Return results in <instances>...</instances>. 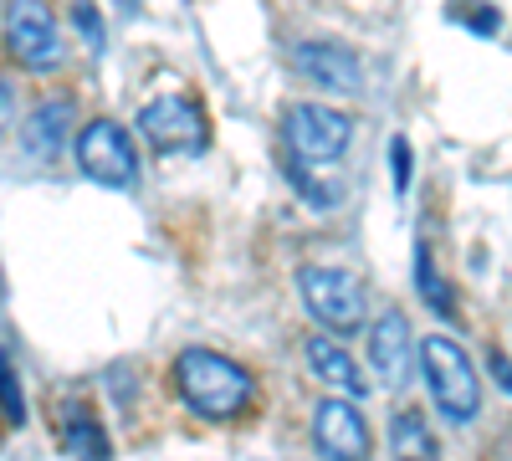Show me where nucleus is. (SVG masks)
Instances as JSON below:
<instances>
[{
  "label": "nucleus",
  "mask_w": 512,
  "mask_h": 461,
  "mask_svg": "<svg viewBox=\"0 0 512 461\" xmlns=\"http://www.w3.org/2000/svg\"><path fill=\"white\" fill-rule=\"evenodd\" d=\"M390 159H395V190H405V185H410V144L395 139V144H390Z\"/></svg>",
  "instance_id": "18"
},
{
  "label": "nucleus",
  "mask_w": 512,
  "mask_h": 461,
  "mask_svg": "<svg viewBox=\"0 0 512 461\" xmlns=\"http://www.w3.org/2000/svg\"><path fill=\"white\" fill-rule=\"evenodd\" d=\"M72 98H47V103H36L31 118L21 123V144L31 159H57L67 134H72Z\"/></svg>",
  "instance_id": "11"
},
{
  "label": "nucleus",
  "mask_w": 512,
  "mask_h": 461,
  "mask_svg": "<svg viewBox=\"0 0 512 461\" xmlns=\"http://www.w3.org/2000/svg\"><path fill=\"white\" fill-rule=\"evenodd\" d=\"M303 359H308V369H313V380H323L333 395H349V400H354V395L369 390V380H364V369L354 364V354H344L333 339H323V333L303 344Z\"/></svg>",
  "instance_id": "12"
},
{
  "label": "nucleus",
  "mask_w": 512,
  "mask_h": 461,
  "mask_svg": "<svg viewBox=\"0 0 512 461\" xmlns=\"http://www.w3.org/2000/svg\"><path fill=\"white\" fill-rule=\"evenodd\" d=\"M390 446H395V461H441L436 436H431V426H425L420 410H395Z\"/></svg>",
  "instance_id": "13"
},
{
  "label": "nucleus",
  "mask_w": 512,
  "mask_h": 461,
  "mask_svg": "<svg viewBox=\"0 0 512 461\" xmlns=\"http://www.w3.org/2000/svg\"><path fill=\"white\" fill-rule=\"evenodd\" d=\"M6 118H11V88L0 82V129H6Z\"/></svg>",
  "instance_id": "21"
},
{
  "label": "nucleus",
  "mask_w": 512,
  "mask_h": 461,
  "mask_svg": "<svg viewBox=\"0 0 512 461\" xmlns=\"http://www.w3.org/2000/svg\"><path fill=\"white\" fill-rule=\"evenodd\" d=\"M72 21H77L82 36H88V47L98 52V47H103V21H98V11H93V0H72Z\"/></svg>",
  "instance_id": "17"
},
{
  "label": "nucleus",
  "mask_w": 512,
  "mask_h": 461,
  "mask_svg": "<svg viewBox=\"0 0 512 461\" xmlns=\"http://www.w3.org/2000/svg\"><path fill=\"white\" fill-rule=\"evenodd\" d=\"M420 369H425V385H431V395H436L446 421H456V426L477 421L482 385H477V369H472V359H466L461 344L441 339V333H436V339H425L420 344Z\"/></svg>",
  "instance_id": "2"
},
{
  "label": "nucleus",
  "mask_w": 512,
  "mask_h": 461,
  "mask_svg": "<svg viewBox=\"0 0 512 461\" xmlns=\"http://www.w3.org/2000/svg\"><path fill=\"white\" fill-rule=\"evenodd\" d=\"M492 374H497L502 390H512V359H507V354H492Z\"/></svg>",
  "instance_id": "20"
},
{
  "label": "nucleus",
  "mask_w": 512,
  "mask_h": 461,
  "mask_svg": "<svg viewBox=\"0 0 512 461\" xmlns=\"http://www.w3.org/2000/svg\"><path fill=\"white\" fill-rule=\"evenodd\" d=\"M349 139H354V123L338 108H323V103L287 108V149L297 154V164H333L349 149Z\"/></svg>",
  "instance_id": "6"
},
{
  "label": "nucleus",
  "mask_w": 512,
  "mask_h": 461,
  "mask_svg": "<svg viewBox=\"0 0 512 461\" xmlns=\"http://www.w3.org/2000/svg\"><path fill=\"white\" fill-rule=\"evenodd\" d=\"M6 47L26 72L62 67V31L47 11V0H11L6 6Z\"/></svg>",
  "instance_id": "5"
},
{
  "label": "nucleus",
  "mask_w": 512,
  "mask_h": 461,
  "mask_svg": "<svg viewBox=\"0 0 512 461\" xmlns=\"http://www.w3.org/2000/svg\"><path fill=\"white\" fill-rule=\"evenodd\" d=\"M0 415H6V426H26V395L16 385V364L0 354Z\"/></svg>",
  "instance_id": "16"
},
{
  "label": "nucleus",
  "mask_w": 512,
  "mask_h": 461,
  "mask_svg": "<svg viewBox=\"0 0 512 461\" xmlns=\"http://www.w3.org/2000/svg\"><path fill=\"white\" fill-rule=\"evenodd\" d=\"M62 436H67V446H72L77 461H108V441H103V431L93 421V410L67 405L62 410Z\"/></svg>",
  "instance_id": "14"
},
{
  "label": "nucleus",
  "mask_w": 512,
  "mask_h": 461,
  "mask_svg": "<svg viewBox=\"0 0 512 461\" xmlns=\"http://www.w3.org/2000/svg\"><path fill=\"white\" fill-rule=\"evenodd\" d=\"M456 16H461V21H472V31H482V36L497 31V11H456Z\"/></svg>",
  "instance_id": "19"
},
{
  "label": "nucleus",
  "mask_w": 512,
  "mask_h": 461,
  "mask_svg": "<svg viewBox=\"0 0 512 461\" xmlns=\"http://www.w3.org/2000/svg\"><path fill=\"white\" fill-rule=\"evenodd\" d=\"M369 364H374V380L400 390L415 369V339H410V323L400 313H384L369 328Z\"/></svg>",
  "instance_id": "10"
},
{
  "label": "nucleus",
  "mask_w": 512,
  "mask_h": 461,
  "mask_svg": "<svg viewBox=\"0 0 512 461\" xmlns=\"http://www.w3.org/2000/svg\"><path fill=\"white\" fill-rule=\"evenodd\" d=\"M313 441L328 461H369V426L349 400H323L313 410Z\"/></svg>",
  "instance_id": "8"
},
{
  "label": "nucleus",
  "mask_w": 512,
  "mask_h": 461,
  "mask_svg": "<svg viewBox=\"0 0 512 461\" xmlns=\"http://www.w3.org/2000/svg\"><path fill=\"white\" fill-rule=\"evenodd\" d=\"M175 385H180V400L205 421H236L256 400L251 374L216 349H185L175 359Z\"/></svg>",
  "instance_id": "1"
},
{
  "label": "nucleus",
  "mask_w": 512,
  "mask_h": 461,
  "mask_svg": "<svg viewBox=\"0 0 512 461\" xmlns=\"http://www.w3.org/2000/svg\"><path fill=\"white\" fill-rule=\"evenodd\" d=\"M297 292H303L308 313L323 328H333V333H354L364 323V287L349 272H338V267H303V272H297Z\"/></svg>",
  "instance_id": "3"
},
{
  "label": "nucleus",
  "mask_w": 512,
  "mask_h": 461,
  "mask_svg": "<svg viewBox=\"0 0 512 461\" xmlns=\"http://www.w3.org/2000/svg\"><path fill=\"white\" fill-rule=\"evenodd\" d=\"M292 67L308 82H318V88H328V93H359V57L344 47V41H328V36L297 41Z\"/></svg>",
  "instance_id": "9"
},
{
  "label": "nucleus",
  "mask_w": 512,
  "mask_h": 461,
  "mask_svg": "<svg viewBox=\"0 0 512 461\" xmlns=\"http://www.w3.org/2000/svg\"><path fill=\"white\" fill-rule=\"evenodd\" d=\"M77 170L108 185V190H123V185H134L139 175V159H134V139L123 134V123L113 118H93L88 129L77 134Z\"/></svg>",
  "instance_id": "4"
},
{
  "label": "nucleus",
  "mask_w": 512,
  "mask_h": 461,
  "mask_svg": "<svg viewBox=\"0 0 512 461\" xmlns=\"http://www.w3.org/2000/svg\"><path fill=\"white\" fill-rule=\"evenodd\" d=\"M139 134L159 149V154H200L205 149V118L190 98L164 93L139 113Z\"/></svg>",
  "instance_id": "7"
},
{
  "label": "nucleus",
  "mask_w": 512,
  "mask_h": 461,
  "mask_svg": "<svg viewBox=\"0 0 512 461\" xmlns=\"http://www.w3.org/2000/svg\"><path fill=\"white\" fill-rule=\"evenodd\" d=\"M415 287H420V298L431 303V313H441V318H451V313H456V303L441 292V277H436L431 251H425V246H415Z\"/></svg>",
  "instance_id": "15"
}]
</instances>
